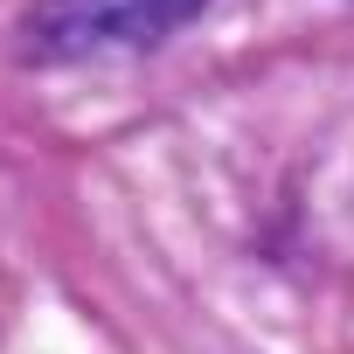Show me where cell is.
<instances>
[{"mask_svg": "<svg viewBox=\"0 0 354 354\" xmlns=\"http://www.w3.org/2000/svg\"><path fill=\"white\" fill-rule=\"evenodd\" d=\"M209 0H35L21 35L42 63H84V56H125L181 35Z\"/></svg>", "mask_w": 354, "mask_h": 354, "instance_id": "obj_1", "label": "cell"}]
</instances>
